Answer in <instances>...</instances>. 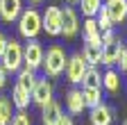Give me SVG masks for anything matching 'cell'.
Returning a JSON list of instances; mask_svg holds the SVG:
<instances>
[{"label":"cell","instance_id":"cell-13","mask_svg":"<svg viewBox=\"0 0 127 125\" xmlns=\"http://www.w3.org/2000/svg\"><path fill=\"white\" fill-rule=\"evenodd\" d=\"M61 116H64V109H61V105L55 98L41 107V123L43 125H57Z\"/></svg>","mask_w":127,"mask_h":125},{"label":"cell","instance_id":"cell-14","mask_svg":"<svg viewBox=\"0 0 127 125\" xmlns=\"http://www.w3.org/2000/svg\"><path fill=\"white\" fill-rule=\"evenodd\" d=\"M66 109H68V114L70 116H77V114H82L86 105H84V98H82V89H68L66 91Z\"/></svg>","mask_w":127,"mask_h":125},{"label":"cell","instance_id":"cell-11","mask_svg":"<svg viewBox=\"0 0 127 125\" xmlns=\"http://www.w3.org/2000/svg\"><path fill=\"white\" fill-rule=\"evenodd\" d=\"M89 121H91V125H114V109L104 102H100L91 109Z\"/></svg>","mask_w":127,"mask_h":125},{"label":"cell","instance_id":"cell-6","mask_svg":"<svg viewBox=\"0 0 127 125\" xmlns=\"http://www.w3.org/2000/svg\"><path fill=\"white\" fill-rule=\"evenodd\" d=\"M86 68H89V64L82 59V55L79 52H75V55H70L68 57V61H66V80L75 86V84H82V80H84V75H86Z\"/></svg>","mask_w":127,"mask_h":125},{"label":"cell","instance_id":"cell-5","mask_svg":"<svg viewBox=\"0 0 127 125\" xmlns=\"http://www.w3.org/2000/svg\"><path fill=\"white\" fill-rule=\"evenodd\" d=\"M43 45L36 41V39H32L23 45V66L32 68V71H41V64H43Z\"/></svg>","mask_w":127,"mask_h":125},{"label":"cell","instance_id":"cell-22","mask_svg":"<svg viewBox=\"0 0 127 125\" xmlns=\"http://www.w3.org/2000/svg\"><path fill=\"white\" fill-rule=\"evenodd\" d=\"M102 89H107L109 93H116L120 89V75L114 71V68H109L104 75H102Z\"/></svg>","mask_w":127,"mask_h":125},{"label":"cell","instance_id":"cell-18","mask_svg":"<svg viewBox=\"0 0 127 125\" xmlns=\"http://www.w3.org/2000/svg\"><path fill=\"white\" fill-rule=\"evenodd\" d=\"M82 59L86 61L89 66H98L102 64V45H93V43H84V48H82Z\"/></svg>","mask_w":127,"mask_h":125},{"label":"cell","instance_id":"cell-15","mask_svg":"<svg viewBox=\"0 0 127 125\" xmlns=\"http://www.w3.org/2000/svg\"><path fill=\"white\" fill-rule=\"evenodd\" d=\"M120 50H123V41H120V37H118L114 43H104V45H102V64H104V66H114L116 61H118Z\"/></svg>","mask_w":127,"mask_h":125},{"label":"cell","instance_id":"cell-33","mask_svg":"<svg viewBox=\"0 0 127 125\" xmlns=\"http://www.w3.org/2000/svg\"><path fill=\"white\" fill-rule=\"evenodd\" d=\"M123 125H127V118H125V121H123Z\"/></svg>","mask_w":127,"mask_h":125},{"label":"cell","instance_id":"cell-2","mask_svg":"<svg viewBox=\"0 0 127 125\" xmlns=\"http://www.w3.org/2000/svg\"><path fill=\"white\" fill-rule=\"evenodd\" d=\"M43 32V25H41V11L30 7V9H23L21 16H18V34L27 41L36 39L39 34Z\"/></svg>","mask_w":127,"mask_h":125},{"label":"cell","instance_id":"cell-23","mask_svg":"<svg viewBox=\"0 0 127 125\" xmlns=\"http://www.w3.org/2000/svg\"><path fill=\"white\" fill-rule=\"evenodd\" d=\"M82 86H91V89H102V75L95 66H89L86 68V75L82 80Z\"/></svg>","mask_w":127,"mask_h":125},{"label":"cell","instance_id":"cell-12","mask_svg":"<svg viewBox=\"0 0 127 125\" xmlns=\"http://www.w3.org/2000/svg\"><path fill=\"white\" fill-rule=\"evenodd\" d=\"M21 11H23V0H0V18L5 23L18 21Z\"/></svg>","mask_w":127,"mask_h":125},{"label":"cell","instance_id":"cell-24","mask_svg":"<svg viewBox=\"0 0 127 125\" xmlns=\"http://www.w3.org/2000/svg\"><path fill=\"white\" fill-rule=\"evenodd\" d=\"M95 23H98L100 32H109V30H114V23H111L109 14H107V9H104V5H102V9L98 11V16H95Z\"/></svg>","mask_w":127,"mask_h":125},{"label":"cell","instance_id":"cell-10","mask_svg":"<svg viewBox=\"0 0 127 125\" xmlns=\"http://www.w3.org/2000/svg\"><path fill=\"white\" fill-rule=\"evenodd\" d=\"M104 9H107L114 25H120V23L127 21V0H107Z\"/></svg>","mask_w":127,"mask_h":125},{"label":"cell","instance_id":"cell-16","mask_svg":"<svg viewBox=\"0 0 127 125\" xmlns=\"http://www.w3.org/2000/svg\"><path fill=\"white\" fill-rule=\"evenodd\" d=\"M11 105H14V109L16 112H25V109L30 107V102H32V98H30V93L23 89V86H18V84H14L11 86Z\"/></svg>","mask_w":127,"mask_h":125},{"label":"cell","instance_id":"cell-31","mask_svg":"<svg viewBox=\"0 0 127 125\" xmlns=\"http://www.w3.org/2000/svg\"><path fill=\"white\" fill-rule=\"evenodd\" d=\"M77 2H79V0H66V7H75Z\"/></svg>","mask_w":127,"mask_h":125},{"label":"cell","instance_id":"cell-19","mask_svg":"<svg viewBox=\"0 0 127 125\" xmlns=\"http://www.w3.org/2000/svg\"><path fill=\"white\" fill-rule=\"evenodd\" d=\"M77 7H79V11L84 14V18H95L98 11L102 9V0H79Z\"/></svg>","mask_w":127,"mask_h":125},{"label":"cell","instance_id":"cell-25","mask_svg":"<svg viewBox=\"0 0 127 125\" xmlns=\"http://www.w3.org/2000/svg\"><path fill=\"white\" fill-rule=\"evenodd\" d=\"M11 125H32V118L27 114V109H25V112H14Z\"/></svg>","mask_w":127,"mask_h":125},{"label":"cell","instance_id":"cell-32","mask_svg":"<svg viewBox=\"0 0 127 125\" xmlns=\"http://www.w3.org/2000/svg\"><path fill=\"white\" fill-rule=\"evenodd\" d=\"M43 0H30V5H41Z\"/></svg>","mask_w":127,"mask_h":125},{"label":"cell","instance_id":"cell-27","mask_svg":"<svg viewBox=\"0 0 127 125\" xmlns=\"http://www.w3.org/2000/svg\"><path fill=\"white\" fill-rule=\"evenodd\" d=\"M116 39H118L116 30H109V32H102V45H104V43H114Z\"/></svg>","mask_w":127,"mask_h":125},{"label":"cell","instance_id":"cell-34","mask_svg":"<svg viewBox=\"0 0 127 125\" xmlns=\"http://www.w3.org/2000/svg\"><path fill=\"white\" fill-rule=\"evenodd\" d=\"M125 48H127V45H125Z\"/></svg>","mask_w":127,"mask_h":125},{"label":"cell","instance_id":"cell-21","mask_svg":"<svg viewBox=\"0 0 127 125\" xmlns=\"http://www.w3.org/2000/svg\"><path fill=\"white\" fill-rule=\"evenodd\" d=\"M82 98H84V105L89 109H93L95 105L102 102V89H91V86H82Z\"/></svg>","mask_w":127,"mask_h":125},{"label":"cell","instance_id":"cell-28","mask_svg":"<svg viewBox=\"0 0 127 125\" xmlns=\"http://www.w3.org/2000/svg\"><path fill=\"white\" fill-rule=\"evenodd\" d=\"M7 75H9V73L2 68V64H0V91H2V89L7 86Z\"/></svg>","mask_w":127,"mask_h":125},{"label":"cell","instance_id":"cell-20","mask_svg":"<svg viewBox=\"0 0 127 125\" xmlns=\"http://www.w3.org/2000/svg\"><path fill=\"white\" fill-rule=\"evenodd\" d=\"M14 118V105L9 96H0V125H11Z\"/></svg>","mask_w":127,"mask_h":125},{"label":"cell","instance_id":"cell-30","mask_svg":"<svg viewBox=\"0 0 127 125\" xmlns=\"http://www.w3.org/2000/svg\"><path fill=\"white\" fill-rule=\"evenodd\" d=\"M5 45H7V37H5V32H0V57L5 52Z\"/></svg>","mask_w":127,"mask_h":125},{"label":"cell","instance_id":"cell-1","mask_svg":"<svg viewBox=\"0 0 127 125\" xmlns=\"http://www.w3.org/2000/svg\"><path fill=\"white\" fill-rule=\"evenodd\" d=\"M66 61H68V55L66 50L61 48V45H50L45 52H43V64H41V71L45 73V77H59L64 75V71H66Z\"/></svg>","mask_w":127,"mask_h":125},{"label":"cell","instance_id":"cell-7","mask_svg":"<svg viewBox=\"0 0 127 125\" xmlns=\"http://www.w3.org/2000/svg\"><path fill=\"white\" fill-rule=\"evenodd\" d=\"M41 25L48 37H61V7H45L41 14Z\"/></svg>","mask_w":127,"mask_h":125},{"label":"cell","instance_id":"cell-17","mask_svg":"<svg viewBox=\"0 0 127 125\" xmlns=\"http://www.w3.org/2000/svg\"><path fill=\"white\" fill-rule=\"evenodd\" d=\"M36 80H39V73H36V71H32V68H27V66H23L18 73H16V84L23 86L27 93H32V89H34Z\"/></svg>","mask_w":127,"mask_h":125},{"label":"cell","instance_id":"cell-26","mask_svg":"<svg viewBox=\"0 0 127 125\" xmlns=\"http://www.w3.org/2000/svg\"><path fill=\"white\" fill-rule=\"evenodd\" d=\"M116 64L120 66V73H127V48L123 45V50H120V55H118V61Z\"/></svg>","mask_w":127,"mask_h":125},{"label":"cell","instance_id":"cell-8","mask_svg":"<svg viewBox=\"0 0 127 125\" xmlns=\"http://www.w3.org/2000/svg\"><path fill=\"white\" fill-rule=\"evenodd\" d=\"M30 98L39 107H43L45 102H50L52 100V84H50V80H48V77H39L34 89H32V93H30Z\"/></svg>","mask_w":127,"mask_h":125},{"label":"cell","instance_id":"cell-9","mask_svg":"<svg viewBox=\"0 0 127 125\" xmlns=\"http://www.w3.org/2000/svg\"><path fill=\"white\" fill-rule=\"evenodd\" d=\"M79 34H82L84 43H93V45H102V32L98 23H95V18H84L82 27H79Z\"/></svg>","mask_w":127,"mask_h":125},{"label":"cell","instance_id":"cell-4","mask_svg":"<svg viewBox=\"0 0 127 125\" xmlns=\"http://www.w3.org/2000/svg\"><path fill=\"white\" fill-rule=\"evenodd\" d=\"M79 27H82V21L75 7H61V37L75 39L79 34Z\"/></svg>","mask_w":127,"mask_h":125},{"label":"cell","instance_id":"cell-3","mask_svg":"<svg viewBox=\"0 0 127 125\" xmlns=\"http://www.w3.org/2000/svg\"><path fill=\"white\" fill-rule=\"evenodd\" d=\"M0 64L7 73H18L23 68V43L16 39H7L5 52L0 57Z\"/></svg>","mask_w":127,"mask_h":125},{"label":"cell","instance_id":"cell-29","mask_svg":"<svg viewBox=\"0 0 127 125\" xmlns=\"http://www.w3.org/2000/svg\"><path fill=\"white\" fill-rule=\"evenodd\" d=\"M57 125H75V121H73L70 116H66V114H64V116L59 118V123H57Z\"/></svg>","mask_w":127,"mask_h":125}]
</instances>
